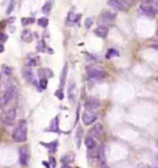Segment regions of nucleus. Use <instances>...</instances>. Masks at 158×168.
<instances>
[{"label": "nucleus", "mask_w": 158, "mask_h": 168, "mask_svg": "<svg viewBox=\"0 0 158 168\" xmlns=\"http://www.w3.org/2000/svg\"><path fill=\"white\" fill-rule=\"evenodd\" d=\"M56 96H57L58 99H60V100H63V99H64V93H63V91H62L61 89L58 90V91H57Z\"/></svg>", "instance_id": "2f4dec72"}, {"label": "nucleus", "mask_w": 158, "mask_h": 168, "mask_svg": "<svg viewBox=\"0 0 158 168\" xmlns=\"http://www.w3.org/2000/svg\"><path fill=\"white\" fill-rule=\"evenodd\" d=\"M67 95H69L70 101L71 103L75 102V98H76V84H75V82H73V81H71L69 85Z\"/></svg>", "instance_id": "2eb2a0df"}, {"label": "nucleus", "mask_w": 158, "mask_h": 168, "mask_svg": "<svg viewBox=\"0 0 158 168\" xmlns=\"http://www.w3.org/2000/svg\"><path fill=\"white\" fill-rule=\"evenodd\" d=\"M154 6H155V9L156 11H158V0H154Z\"/></svg>", "instance_id": "4c0bfd02"}, {"label": "nucleus", "mask_w": 158, "mask_h": 168, "mask_svg": "<svg viewBox=\"0 0 158 168\" xmlns=\"http://www.w3.org/2000/svg\"><path fill=\"white\" fill-rule=\"evenodd\" d=\"M21 40L24 41L25 43H32L33 40V34L30 30H23L21 33Z\"/></svg>", "instance_id": "dca6fc26"}, {"label": "nucleus", "mask_w": 158, "mask_h": 168, "mask_svg": "<svg viewBox=\"0 0 158 168\" xmlns=\"http://www.w3.org/2000/svg\"><path fill=\"white\" fill-rule=\"evenodd\" d=\"M100 106V100L98 98H96L94 96H90L87 98V100L85 102V108L86 110L93 111L97 109Z\"/></svg>", "instance_id": "6e6552de"}, {"label": "nucleus", "mask_w": 158, "mask_h": 168, "mask_svg": "<svg viewBox=\"0 0 158 168\" xmlns=\"http://www.w3.org/2000/svg\"><path fill=\"white\" fill-rule=\"evenodd\" d=\"M100 167H101V168H109V167L107 166V164H105V163H102V164H100Z\"/></svg>", "instance_id": "f704fd0d"}, {"label": "nucleus", "mask_w": 158, "mask_h": 168, "mask_svg": "<svg viewBox=\"0 0 158 168\" xmlns=\"http://www.w3.org/2000/svg\"><path fill=\"white\" fill-rule=\"evenodd\" d=\"M7 40V35L5 34L4 33L0 32V43H4Z\"/></svg>", "instance_id": "473e14b6"}, {"label": "nucleus", "mask_w": 158, "mask_h": 168, "mask_svg": "<svg viewBox=\"0 0 158 168\" xmlns=\"http://www.w3.org/2000/svg\"><path fill=\"white\" fill-rule=\"evenodd\" d=\"M61 168H72L69 164H64L62 166H61Z\"/></svg>", "instance_id": "e433bc0d"}, {"label": "nucleus", "mask_w": 158, "mask_h": 168, "mask_svg": "<svg viewBox=\"0 0 158 168\" xmlns=\"http://www.w3.org/2000/svg\"><path fill=\"white\" fill-rule=\"evenodd\" d=\"M103 134H104V127H103L102 124H100V123L93 126V127L91 129V131H90V135L94 137V138H97V139H100Z\"/></svg>", "instance_id": "f8f14e48"}, {"label": "nucleus", "mask_w": 158, "mask_h": 168, "mask_svg": "<svg viewBox=\"0 0 158 168\" xmlns=\"http://www.w3.org/2000/svg\"><path fill=\"white\" fill-rule=\"evenodd\" d=\"M26 66L29 67H34L37 65V61H36V58L34 57H32L30 56L28 59H26V62H25Z\"/></svg>", "instance_id": "a878e982"}, {"label": "nucleus", "mask_w": 158, "mask_h": 168, "mask_svg": "<svg viewBox=\"0 0 158 168\" xmlns=\"http://www.w3.org/2000/svg\"><path fill=\"white\" fill-rule=\"evenodd\" d=\"M156 168H158V167H156Z\"/></svg>", "instance_id": "37998d69"}, {"label": "nucleus", "mask_w": 158, "mask_h": 168, "mask_svg": "<svg viewBox=\"0 0 158 168\" xmlns=\"http://www.w3.org/2000/svg\"><path fill=\"white\" fill-rule=\"evenodd\" d=\"M116 18V14L112 13L110 11H103L101 16H100V20L103 23L107 24L108 22H111L112 20H114V19Z\"/></svg>", "instance_id": "ddd939ff"}, {"label": "nucleus", "mask_w": 158, "mask_h": 168, "mask_svg": "<svg viewBox=\"0 0 158 168\" xmlns=\"http://www.w3.org/2000/svg\"><path fill=\"white\" fill-rule=\"evenodd\" d=\"M98 159L100 164L105 163V154H104V146H100L98 149Z\"/></svg>", "instance_id": "5701e85b"}, {"label": "nucleus", "mask_w": 158, "mask_h": 168, "mask_svg": "<svg viewBox=\"0 0 158 168\" xmlns=\"http://www.w3.org/2000/svg\"><path fill=\"white\" fill-rule=\"evenodd\" d=\"M37 23H38L39 26H41V27H43V28H46V27H47V25H48V23H49V21H48V19H47V18L43 17V18H40L38 20H37Z\"/></svg>", "instance_id": "393cba45"}, {"label": "nucleus", "mask_w": 158, "mask_h": 168, "mask_svg": "<svg viewBox=\"0 0 158 168\" xmlns=\"http://www.w3.org/2000/svg\"><path fill=\"white\" fill-rule=\"evenodd\" d=\"M87 75L90 79L101 80V79L107 78L108 76V73L98 67H89L87 70Z\"/></svg>", "instance_id": "7ed1b4c3"}, {"label": "nucleus", "mask_w": 158, "mask_h": 168, "mask_svg": "<svg viewBox=\"0 0 158 168\" xmlns=\"http://www.w3.org/2000/svg\"><path fill=\"white\" fill-rule=\"evenodd\" d=\"M84 143H85V146L87 147V149H89V150H93L96 147V142L93 139V137L91 135L86 137Z\"/></svg>", "instance_id": "f3484780"}, {"label": "nucleus", "mask_w": 158, "mask_h": 168, "mask_svg": "<svg viewBox=\"0 0 158 168\" xmlns=\"http://www.w3.org/2000/svg\"><path fill=\"white\" fill-rule=\"evenodd\" d=\"M140 10L142 14L145 15L146 17L151 18V19L155 17L156 12H157L155 7L152 5H150V4H142L140 7Z\"/></svg>", "instance_id": "423d86ee"}, {"label": "nucleus", "mask_w": 158, "mask_h": 168, "mask_svg": "<svg viewBox=\"0 0 158 168\" xmlns=\"http://www.w3.org/2000/svg\"><path fill=\"white\" fill-rule=\"evenodd\" d=\"M107 4L112 9L119 11H127L129 9V5H127L122 0H108Z\"/></svg>", "instance_id": "0eeeda50"}, {"label": "nucleus", "mask_w": 158, "mask_h": 168, "mask_svg": "<svg viewBox=\"0 0 158 168\" xmlns=\"http://www.w3.org/2000/svg\"><path fill=\"white\" fill-rule=\"evenodd\" d=\"M42 145H43L44 147H46L50 150H56L57 147V141H53V142H50V143H43L41 142Z\"/></svg>", "instance_id": "cd10ccee"}, {"label": "nucleus", "mask_w": 158, "mask_h": 168, "mask_svg": "<svg viewBox=\"0 0 158 168\" xmlns=\"http://www.w3.org/2000/svg\"><path fill=\"white\" fill-rule=\"evenodd\" d=\"M43 164L46 166V168H49V166H48V164H47V162H43Z\"/></svg>", "instance_id": "ea45409f"}, {"label": "nucleus", "mask_w": 158, "mask_h": 168, "mask_svg": "<svg viewBox=\"0 0 158 168\" xmlns=\"http://www.w3.org/2000/svg\"><path fill=\"white\" fill-rule=\"evenodd\" d=\"M156 80H157V82H158V78H157V79H156Z\"/></svg>", "instance_id": "79ce46f5"}, {"label": "nucleus", "mask_w": 158, "mask_h": 168, "mask_svg": "<svg viewBox=\"0 0 158 168\" xmlns=\"http://www.w3.org/2000/svg\"><path fill=\"white\" fill-rule=\"evenodd\" d=\"M5 51V47H4V45L2 44V43H0V54H1V53H3Z\"/></svg>", "instance_id": "c9c22d12"}, {"label": "nucleus", "mask_w": 158, "mask_h": 168, "mask_svg": "<svg viewBox=\"0 0 158 168\" xmlns=\"http://www.w3.org/2000/svg\"><path fill=\"white\" fill-rule=\"evenodd\" d=\"M17 117V110L14 107L5 109L1 114V121L5 126H12Z\"/></svg>", "instance_id": "f03ea898"}, {"label": "nucleus", "mask_w": 158, "mask_h": 168, "mask_svg": "<svg viewBox=\"0 0 158 168\" xmlns=\"http://www.w3.org/2000/svg\"><path fill=\"white\" fill-rule=\"evenodd\" d=\"M39 86L42 90H46L47 87V79L44 77L41 78L39 80Z\"/></svg>", "instance_id": "c756f323"}, {"label": "nucleus", "mask_w": 158, "mask_h": 168, "mask_svg": "<svg viewBox=\"0 0 158 168\" xmlns=\"http://www.w3.org/2000/svg\"><path fill=\"white\" fill-rule=\"evenodd\" d=\"M80 14H76L75 12L70 11L67 15V23H76V22L80 20Z\"/></svg>", "instance_id": "a211bd4d"}, {"label": "nucleus", "mask_w": 158, "mask_h": 168, "mask_svg": "<svg viewBox=\"0 0 158 168\" xmlns=\"http://www.w3.org/2000/svg\"><path fill=\"white\" fill-rule=\"evenodd\" d=\"M34 22L33 18H22L21 19V24L23 26H27L29 24H32Z\"/></svg>", "instance_id": "c85d7f7f"}, {"label": "nucleus", "mask_w": 158, "mask_h": 168, "mask_svg": "<svg viewBox=\"0 0 158 168\" xmlns=\"http://www.w3.org/2000/svg\"><path fill=\"white\" fill-rule=\"evenodd\" d=\"M22 74H23L24 79L29 83H32V84H35L36 83V78H35V76H34L33 71L31 70V67H27L23 68V70H22Z\"/></svg>", "instance_id": "9d476101"}, {"label": "nucleus", "mask_w": 158, "mask_h": 168, "mask_svg": "<svg viewBox=\"0 0 158 168\" xmlns=\"http://www.w3.org/2000/svg\"><path fill=\"white\" fill-rule=\"evenodd\" d=\"M52 9V2L50 0H47V1L43 4V7H42V11L43 14H49L50 11Z\"/></svg>", "instance_id": "4be33fe9"}, {"label": "nucleus", "mask_w": 158, "mask_h": 168, "mask_svg": "<svg viewBox=\"0 0 158 168\" xmlns=\"http://www.w3.org/2000/svg\"><path fill=\"white\" fill-rule=\"evenodd\" d=\"M94 23V19L93 17H90V18H87L84 21V26L87 30L91 29V27L93 26V24Z\"/></svg>", "instance_id": "bb28decb"}, {"label": "nucleus", "mask_w": 158, "mask_h": 168, "mask_svg": "<svg viewBox=\"0 0 158 168\" xmlns=\"http://www.w3.org/2000/svg\"><path fill=\"white\" fill-rule=\"evenodd\" d=\"M152 47L154 48V49H156V50H158V44H153Z\"/></svg>", "instance_id": "58836bf2"}, {"label": "nucleus", "mask_w": 158, "mask_h": 168, "mask_svg": "<svg viewBox=\"0 0 158 168\" xmlns=\"http://www.w3.org/2000/svg\"><path fill=\"white\" fill-rule=\"evenodd\" d=\"M108 32H109V29H108L107 26L100 25L94 30V34L97 37L102 38V39H105V38H107V35H108Z\"/></svg>", "instance_id": "9b49d317"}, {"label": "nucleus", "mask_w": 158, "mask_h": 168, "mask_svg": "<svg viewBox=\"0 0 158 168\" xmlns=\"http://www.w3.org/2000/svg\"><path fill=\"white\" fill-rule=\"evenodd\" d=\"M141 2H144V4H151L154 0H141Z\"/></svg>", "instance_id": "72a5a7b5"}, {"label": "nucleus", "mask_w": 158, "mask_h": 168, "mask_svg": "<svg viewBox=\"0 0 158 168\" xmlns=\"http://www.w3.org/2000/svg\"><path fill=\"white\" fill-rule=\"evenodd\" d=\"M97 117H98V116H97V114L95 112L86 110L83 114H82L81 119L85 126H90L97 120Z\"/></svg>", "instance_id": "39448f33"}, {"label": "nucleus", "mask_w": 158, "mask_h": 168, "mask_svg": "<svg viewBox=\"0 0 158 168\" xmlns=\"http://www.w3.org/2000/svg\"><path fill=\"white\" fill-rule=\"evenodd\" d=\"M157 161H158V154H157Z\"/></svg>", "instance_id": "a19ab883"}, {"label": "nucleus", "mask_w": 158, "mask_h": 168, "mask_svg": "<svg viewBox=\"0 0 158 168\" xmlns=\"http://www.w3.org/2000/svg\"><path fill=\"white\" fill-rule=\"evenodd\" d=\"M28 135V126L25 120H20L17 127H15L12 133V139L15 142L22 143L27 140Z\"/></svg>", "instance_id": "f257e3e1"}, {"label": "nucleus", "mask_w": 158, "mask_h": 168, "mask_svg": "<svg viewBox=\"0 0 158 168\" xmlns=\"http://www.w3.org/2000/svg\"><path fill=\"white\" fill-rule=\"evenodd\" d=\"M114 56H119V53L117 50L116 49H109L107 53V56H105V57L107 58H112V57H114Z\"/></svg>", "instance_id": "b1692460"}, {"label": "nucleus", "mask_w": 158, "mask_h": 168, "mask_svg": "<svg viewBox=\"0 0 158 168\" xmlns=\"http://www.w3.org/2000/svg\"><path fill=\"white\" fill-rule=\"evenodd\" d=\"M14 7H15V0H10V2H9V6H7V9L6 13H7V15H9V14L13 11Z\"/></svg>", "instance_id": "7c9ffc66"}, {"label": "nucleus", "mask_w": 158, "mask_h": 168, "mask_svg": "<svg viewBox=\"0 0 158 168\" xmlns=\"http://www.w3.org/2000/svg\"><path fill=\"white\" fill-rule=\"evenodd\" d=\"M67 72H69V65H67V63H66L64 65V67H63V70H62L61 75H60V79H59V86H60V89H61V90L65 86Z\"/></svg>", "instance_id": "4468645a"}, {"label": "nucleus", "mask_w": 158, "mask_h": 168, "mask_svg": "<svg viewBox=\"0 0 158 168\" xmlns=\"http://www.w3.org/2000/svg\"><path fill=\"white\" fill-rule=\"evenodd\" d=\"M82 135H83V130H82V128L80 127H79L78 129H77V131H76V137H75L78 148L80 147V142H81V139H82Z\"/></svg>", "instance_id": "412c9836"}, {"label": "nucleus", "mask_w": 158, "mask_h": 168, "mask_svg": "<svg viewBox=\"0 0 158 168\" xmlns=\"http://www.w3.org/2000/svg\"><path fill=\"white\" fill-rule=\"evenodd\" d=\"M74 159H75V154L73 152H69V154H67L64 156H62L61 162L63 164H70L74 161Z\"/></svg>", "instance_id": "aec40b11"}, {"label": "nucleus", "mask_w": 158, "mask_h": 168, "mask_svg": "<svg viewBox=\"0 0 158 168\" xmlns=\"http://www.w3.org/2000/svg\"><path fill=\"white\" fill-rule=\"evenodd\" d=\"M30 160V152L27 148L22 147L20 149V164L21 166H27Z\"/></svg>", "instance_id": "1a4fd4ad"}, {"label": "nucleus", "mask_w": 158, "mask_h": 168, "mask_svg": "<svg viewBox=\"0 0 158 168\" xmlns=\"http://www.w3.org/2000/svg\"><path fill=\"white\" fill-rule=\"evenodd\" d=\"M58 117H56L54 119L51 121L50 126L48 127V130L52 132H58Z\"/></svg>", "instance_id": "6ab92c4d"}, {"label": "nucleus", "mask_w": 158, "mask_h": 168, "mask_svg": "<svg viewBox=\"0 0 158 168\" xmlns=\"http://www.w3.org/2000/svg\"><path fill=\"white\" fill-rule=\"evenodd\" d=\"M14 93H15V89L13 87H9L5 91L3 96L0 98V107L7 105V104L13 99Z\"/></svg>", "instance_id": "20e7f679"}]
</instances>
